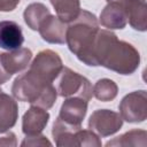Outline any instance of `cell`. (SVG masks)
Masks as SVG:
<instances>
[{"label":"cell","instance_id":"obj_20","mask_svg":"<svg viewBox=\"0 0 147 147\" xmlns=\"http://www.w3.org/2000/svg\"><path fill=\"white\" fill-rule=\"evenodd\" d=\"M117 92H118V87L116 83L108 78L99 79L93 87V95L98 100L103 102L114 100L117 95Z\"/></svg>","mask_w":147,"mask_h":147},{"label":"cell","instance_id":"obj_4","mask_svg":"<svg viewBox=\"0 0 147 147\" xmlns=\"http://www.w3.org/2000/svg\"><path fill=\"white\" fill-rule=\"evenodd\" d=\"M63 68L62 60L52 49H44L37 54L24 76L37 85L48 86L57 78Z\"/></svg>","mask_w":147,"mask_h":147},{"label":"cell","instance_id":"obj_21","mask_svg":"<svg viewBox=\"0 0 147 147\" xmlns=\"http://www.w3.org/2000/svg\"><path fill=\"white\" fill-rule=\"evenodd\" d=\"M51 146L52 144L46 139L45 136L36 134V136H26L25 139L22 141L21 146Z\"/></svg>","mask_w":147,"mask_h":147},{"label":"cell","instance_id":"obj_22","mask_svg":"<svg viewBox=\"0 0 147 147\" xmlns=\"http://www.w3.org/2000/svg\"><path fill=\"white\" fill-rule=\"evenodd\" d=\"M16 136L13 132L0 133V146H16Z\"/></svg>","mask_w":147,"mask_h":147},{"label":"cell","instance_id":"obj_17","mask_svg":"<svg viewBox=\"0 0 147 147\" xmlns=\"http://www.w3.org/2000/svg\"><path fill=\"white\" fill-rule=\"evenodd\" d=\"M56 11V16L64 23L72 22L80 13L79 0H49Z\"/></svg>","mask_w":147,"mask_h":147},{"label":"cell","instance_id":"obj_23","mask_svg":"<svg viewBox=\"0 0 147 147\" xmlns=\"http://www.w3.org/2000/svg\"><path fill=\"white\" fill-rule=\"evenodd\" d=\"M20 0H0V11H11L16 8Z\"/></svg>","mask_w":147,"mask_h":147},{"label":"cell","instance_id":"obj_10","mask_svg":"<svg viewBox=\"0 0 147 147\" xmlns=\"http://www.w3.org/2000/svg\"><path fill=\"white\" fill-rule=\"evenodd\" d=\"M126 3L122 1H109L100 14V23L108 29H123L127 23Z\"/></svg>","mask_w":147,"mask_h":147},{"label":"cell","instance_id":"obj_1","mask_svg":"<svg viewBox=\"0 0 147 147\" xmlns=\"http://www.w3.org/2000/svg\"><path fill=\"white\" fill-rule=\"evenodd\" d=\"M94 67L102 65L121 75L133 74L140 64L139 52L129 42L118 40L108 30H99L93 48Z\"/></svg>","mask_w":147,"mask_h":147},{"label":"cell","instance_id":"obj_5","mask_svg":"<svg viewBox=\"0 0 147 147\" xmlns=\"http://www.w3.org/2000/svg\"><path fill=\"white\" fill-rule=\"evenodd\" d=\"M53 138L59 147H74V146H92L100 147L101 140L91 130H83L82 126H74L65 124L60 118L53 124Z\"/></svg>","mask_w":147,"mask_h":147},{"label":"cell","instance_id":"obj_7","mask_svg":"<svg viewBox=\"0 0 147 147\" xmlns=\"http://www.w3.org/2000/svg\"><path fill=\"white\" fill-rule=\"evenodd\" d=\"M32 59V52L29 48L21 47L7 53H0V85L5 84L14 74L24 70Z\"/></svg>","mask_w":147,"mask_h":147},{"label":"cell","instance_id":"obj_14","mask_svg":"<svg viewBox=\"0 0 147 147\" xmlns=\"http://www.w3.org/2000/svg\"><path fill=\"white\" fill-rule=\"evenodd\" d=\"M24 37L21 26L14 21L0 22V48L15 51L21 48Z\"/></svg>","mask_w":147,"mask_h":147},{"label":"cell","instance_id":"obj_9","mask_svg":"<svg viewBox=\"0 0 147 147\" xmlns=\"http://www.w3.org/2000/svg\"><path fill=\"white\" fill-rule=\"evenodd\" d=\"M122 125L123 118L121 115L109 109H98L88 119V129L100 137H109L116 133Z\"/></svg>","mask_w":147,"mask_h":147},{"label":"cell","instance_id":"obj_16","mask_svg":"<svg viewBox=\"0 0 147 147\" xmlns=\"http://www.w3.org/2000/svg\"><path fill=\"white\" fill-rule=\"evenodd\" d=\"M126 15L130 25L138 31L147 29V5L146 0H129L126 3Z\"/></svg>","mask_w":147,"mask_h":147},{"label":"cell","instance_id":"obj_2","mask_svg":"<svg viewBox=\"0 0 147 147\" xmlns=\"http://www.w3.org/2000/svg\"><path fill=\"white\" fill-rule=\"evenodd\" d=\"M99 30V22L95 15L84 9L67 28L65 42L70 52L90 67H94L93 48Z\"/></svg>","mask_w":147,"mask_h":147},{"label":"cell","instance_id":"obj_11","mask_svg":"<svg viewBox=\"0 0 147 147\" xmlns=\"http://www.w3.org/2000/svg\"><path fill=\"white\" fill-rule=\"evenodd\" d=\"M87 111V101L72 96L68 98L61 106L59 117L62 122L74 126H82V122Z\"/></svg>","mask_w":147,"mask_h":147},{"label":"cell","instance_id":"obj_6","mask_svg":"<svg viewBox=\"0 0 147 147\" xmlns=\"http://www.w3.org/2000/svg\"><path fill=\"white\" fill-rule=\"evenodd\" d=\"M57 80V94L63 98H72L77 96L85 101H90L93 95V88L90 80L75 72L68 67H63L61 72L59 74Z\"/></svg>","mask_w":147,"mask_h":147},{"label":"cell","instance_id":"obj_8","mask_svg":"<svg viewBox=\"0 0 147 147\" xmlns=\"http://www.w3.org/2000/svg\"><path fill=\"white\" fill-rule=\"evenodd\" d=\"M119 115L129 123H140L147 118V94L145 90L126 94L119 103Z\"/></svg>","mask_w":147,"mask_h":147},{"label":"cell","instance_id":"obj_25","mask_svg":"<svg viewBox=\"0 0 147 147\" xmlns=\"http://www.w3.org/2000/svg\"><path fill=\"white\" fill-rule=\"evenodd\" d=\"M1 91H2V90H1V88H0V92H1Z\"/></svg>","mask_w":147,"mask_h":147},{"label":"cell","instance_id":"obj_19","mask_svg":"<svg viewBox=\"0 0 147 147\" xmlns=\"http://www.w3.org/2000/svg\"><path fill=\"white\" fill-rule=\"evenodd\" d=\"M147 132L145 130H131L108 141L106 146H146Z\"/></svg>","mask_w":147,"mask_h":147},{"label":"cell","instance_id":"obj_13","mask_svg":"<svg viewBox=\"0 0 147 147\" xmlns=\"http://www.w3.org/2000/svg\"><path fill=\"white\" fill-rule=\"evenodd\" d=\"M49 119V114L46 109H42L37 106H32L23 115L22 119V131L25 136H36L39 134Z\"/></svg>","mask_w":147,"mask_h":147},{"label":"cell","instance_id":"obj_15","mask_svg":"<svg viewBox=\"0 0 147 147\" xmlns=\"http://www.w3.org/2000/svg\"><path fill=\"white\" fill-rule=\"evenodd\" d=\"M18 118L17 102L8 94L0 92V133L11 129Z\"/></svg>","mask_w":147,"mask_h":147},{"label":"cell","instance_id":"obj_18","mask_svg":"<svg viewBox=\"0 0 147 147\" xmlns=\"http://www.w3.org/2000/svg\"><path fill=\"white\" fill-rule=\"evenodd\" d=\"M49 15H51V11L45 5H42L40 2H33L25 8L23 17H24L26 25L31 30L38 31L40 24Z\"/></svg>","mask_w":147,"mask_h":147},{"label":"cell","instance_id":"obj_3","mask_svg":"<svg viewBox=\"0 0 147 147\" xmlns=\"http://www.w3.org/2000/svg\"><path fill=\"white\" fill-rule=\"evenodd\" d=\"M13 96L18 101L29 102L44 109H49L56 101L57 91L53 86H39L30 82L24 75L18 76L11 86Z\"/></svg>","mask_w":147,"mask_h":147},{"label":"cell","instance_id":"obj_12","mask_svg":"<svg viewBox=\"0 0 147 147\" xmlns=\"http://www.w3.org/2000/svg\"><path fill=\"white\" fill-rule=\"evenodd\" d=\"M67 28V23L62 22L57 16L51 14L40 24L38 31L41 38L49 44H64Z\"/></svg>","mask_w":147,"mask_h":147},{"label":"cell","instance_id":"obj_24","mask_svg":"<svg viewBox=\"0 0 147 147\" xmlns=\"http://www.w3.org/2000/svg\"><path fill=\"white\" fill-rule=\"evenodd\" d=\"M107 2H109V1H122V2H127L129 0H106Z\"/></svg>","mask_w":147,"mask_h":147}]
</instances>
